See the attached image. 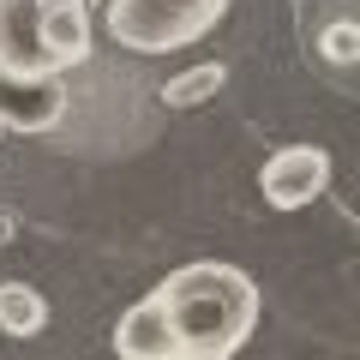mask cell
Here are the masks:
<instances>
[{
  "label": "cell",
  "instance_id": "4",
  "mask_svg": "<svg viewBox=\"0 0 360 360\" xmlns=\"http://www.w3.org/2000/svg\"><path fill=\"white\" fill-rule=\"evenodd\" d=\"M258 193L270 210H307L312 198L330 193V150L324 144H283L258 168Z\"/></svg>",
  "mask_w": 360,
  "mask_h": 360
},
{
  "label": "cell",
  "instance_id": "8",
  "mask_svg": "<svg viewBox=\"0 0 360 360\" xmlns=\"http://www.w3.org/2000/svg\"><path fill=\"white\" fill-rule=\"evenodd\" d=\"M0 132H6V127H0Z\"/></svg>",
  "mask_w": 360,
  "mask_h": 360
},
{
  "label": "cell",
  "instance_id": "7",
  "mask_svg": "<svg viewBox=\"0 0 360 360\" xmlns=\"http://www.w3.org/2000/svg\"><path fill=\"white\" fill-rule=\"evenodd\" d=\"M222 84H229V66H222V60H205V66H193V72L168 78V84H162V103H168V108H198V103H210Z\"/></svg>",
  "mask_w": 360,
  "mask_h": 360
},
{
  "label": "cell",
  "instance_id": "6",
  "mask_svg": "<svg viewBox=\"0 0 360 360\" xmlns=\"http://www.w3.org/2000/svg\"><path fill=\"white\" fill-rule=\"evenodd\" d=\"M0 330L6 336H42L49 330V300L30 283H0Z\"/></svg>",
  "mask_w": 360,
  "mask_h": 360
},
{
  "label": "cell",
  "instance_id": "3",
  "mask_svg": "<svg viewBox=\"0 0 360 360\" xmlns=\"http://www.w3.org/2000/svg\"><path fill=\"white\" fill-rule=\"evenodd\" d=\"M229 0H108V37L132 54H174L222 25Z\"/></svg>",
  "mask_w": 360,
  "mask_h": 360
},
{
  "label": "cell",
  "instance_id": "1",
  "mask_svg": "<svg viewBox=\"0 0 360 360\" xmlns=\"http://www.w3.org/2000/svg\"><path fill=\"white\" fill-rule=\"evenodd\" d=\"M258 324V283L240 264L198 258L162 276L115 324L120 360H234Z\"/></svg>",
  "mask_w": 360,
  "mask_h": 360
},
{
  "label": "cell",
  "instance_id": "2",
  "mask_svg": "<svg viewBox=\"0 0 360 360\" xmlns=\"http://www.w3.org/2000/svg\"><path fill=\"white\" fill-rule=\"evenodd\" d=\"M90 60V0H0V72L60 78Z\"/></svg>",
  "mask_w": 360,
  "mask_h": 360
},
{
  "label": "cell",
  "instance_id": "5",
  "mask_svg": "<svg viewBox=\"0 0 360 360\" xmlns=\"http://www.w3.org/2000/svg\"><path fill=\"white\" fill-rule=\"evenodd\" d=\"M66 115L60 78H6L0 72V127L13 132H49Z\"/></svg>",
  "mask_w": 360,
  "mask_h": 360
}]
</instances>
